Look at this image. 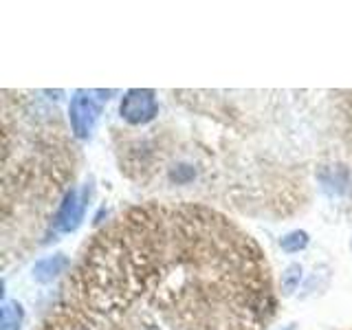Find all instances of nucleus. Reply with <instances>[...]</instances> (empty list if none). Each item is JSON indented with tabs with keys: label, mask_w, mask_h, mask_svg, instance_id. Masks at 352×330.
Listing matches in <instances>:
<instances>
[{
	"label": "nucleus",
	"mask_w": 352,
	"mask_h": 330,
	"mask_svg": "<svg viewBox=\"0 0 352 330\" xmlns=\"http://www.w3.org/2000/svg\"><path fill=\"white\" fill-rule=\"evenodd\" d=\"M269 264L229 218L143 205L99 234L42 330H264Z\"/></svg>",
	"instance_id": "1"
},
{
	"label": "nucleus",
	"mask_w": 352,
	"mask_h": 330,
	"mask_svg": "<svg viewBox=\"0 0 352 330\" xmlns=\"http://www.w3.org/2000/svg\"><path fill=\"white\" fill-rule=\"evenodd\" d=\"M284 330H295V326H289V328H284Z\"/></svg>",
	"instance_id": "9"
},
{
	"label": "nucleus",
	"mask_w": 352,
	"mask_h": 330,
	"mask_svg": "<svg viewBox=\"0 0 352 330\" xmlns=\"http://www.w3.org/2000/svg\"><path fill=\"white\" fill-rule=\"evenodd\" d=\"M306 245H308V234H306V231H291V234H286L280 240V247L284 251H289V253L302 251Z\"/></svg>",
	"instance_id": "7"
},
{
	"label": "nucleus",
	"mask_w": 352,
	"mask_h": 330,
	"mask_svg": "<svg viewBox=\"0 0 352 330\" xmlns=\"http://www.w3.org/2000/svg\"><path fill=\"white\" fill-rule=\"evenodd\" d=\"M69 267H71L69 258L62 256V253H58V256L40 260L36 267H33V278H36L38 282H51L53 278H58V275L64 273Z\"/></svg>",
	"instance_id": "5"
},
{
	"label": "nucleus",
	"mask_w": 352,
	"mask_h": 330,
	"mask_svg": "<svg viewBox=\"0 0 352 330\" xmlns=\"http://www.w3.org/2000/svg\"><path fill=\"white\" fill-rule=\"evenodd\" d=\"M22 306L18 302H5L3 304V322H0V330H20L22 324Z\"/></svg>",
	"instance_id": "6"
},
{
	"label": "nucleus",
	"mask_w": 352,
	"mask_h": 330,
	"mask_svg": "<svg viewBox=\"0 0 352 330\" xmlns=\"http://www.w3.org/2000/svg\"><path fill=\"white\" fill-rule=\"evenodd\" d=\"M300 278H302V267L300 264H291L284 273V293H293L295 286L300 284Z\"/></svg>",
	"instance_id": "8"
},
{
	"label": "nucleus",
	"mask_w": 352,
	"mask_h": 330,
	"mask_svg": "<svg viewBox=\"0 0 352 330\" xmlns=\"http://www.w3.org/2000/svg\"><path fill=\"white\" fill-rule=\"evenodd\" d=\"M88 198H91V185H84L82 190H71L66 194L58 209V216H55V229L62 231V234H71V231L80 227Z\"/></svg>",
	"instance_id": "4"
},
{
	"label": "nucleus",
	"mask_w": 352,
	"mask_h": 330,
	"mask_svg": "<svg viewBox=\"0 0 352 330\" xmlns=\"http://www.w3.org/2000/svg\"><path fill=\"white\" fill-rule=\"evenodd\" d=\"M159 113V104L157 97H154V91H148V88H132L124 95L119 106V115L121 119H126L132 126H143L152 121Z\"/></svg>",
	"instance_id": "2"
},
{
	"label": "nucleus",
	"mask_w": 352,
	"mask_h": 330,
	"mask_svg": "<svg viewBox=\"0 0 352 330\" xmlns=\"http://www.w3.org/2000/svg\"><path fill=\"white\" fill-rule=\"evenodd\" d=\"M99 115H102V106L88 91H77L71 99L69 106V117H71V128L77 139H86L93 132Z\"/></svg>",
	"instance_id": "3"
}]
</instances>
